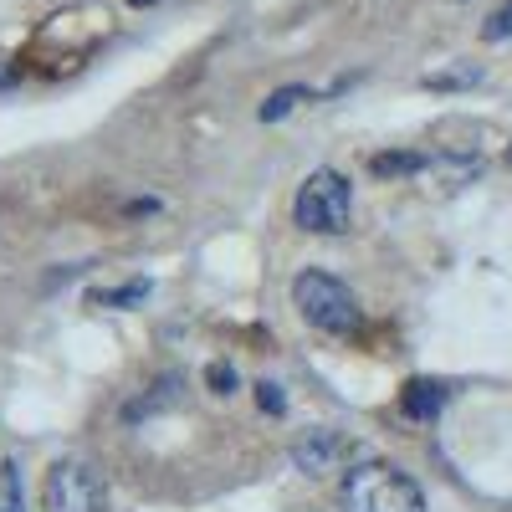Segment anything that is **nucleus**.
Wrapping results in <instances>:
<instances>
[{
	"label": "nucleus",
	"mask_w": 512,
	"mask_h": 512,
	"mask_svg": "<svg viewBox=\"0 0 512 512\" xmlns=\"http://www.w3.org/2000/svg\"><path fill=\"white\" fill-rule=\"evenodd\" d=\"M144 297H149V282H128L118 292H98V303L103 308H128V303H144Z\"/></svg>",
	"instance_id": "10"
},
{
	"label": "nucleus",
	"mask_w": 512,
	"mask_h": 512,
	"mask_svg": "<svg viewBox=\"0 0 512 512\" xmlns=\"http://www.w3.org/2000/svg\"><path fill=\"white\" fill-rule=\"evenodd\" d=\"M128 6H154V0H128Z\"/></svg>",
	"instance_id": "14"
},
{
	"label": "nucleus",
	"mask_w": 512,
	"mask_h": 512,
	"mask_svg": "<svg viewBox=\"0 0 512 512\" xmlns=\"http://www.w3.org/2000/svg\"><path fill=\"white\" fill-rule=\"evenodd\" d=\"M369 169H374V175H384V180H405V175L431 169V159H425V154H374Z\"/></svg>",
	"instance_id": "7"
},
{
	"label": "nucleus",
	"mask_w": 512,
	"mask_h": 512,
	"mask_svg": "<svg viewBox=\"0 0 512 512\" xmlns=\"http://www.w3.org/2000/svg\"><path fill=\"white\" fill-rule=\"evenodd\" d=\"M0 512H26V492H21V466L6 456L0 461Z\"/></svg>",
	"instance_id": "8"
},
{
	"label": "nucleus",
	"mask_w": 512,
	"mask_h": 512,
	"mask_svg": "<svg viewBox=\"0 0 512 512\" xmlns=\"http://www.w3.org/2000/svg\"><path fill=\"white\" fill-rule=\"evenodd\" d=\"M400 410H405L410 420H436V415L446 410V384H436V379H410L405 390H400Z\"/></svg>",
	"instance_id": "6"
},
{
	"label": "nucleus",
	"mask_w": 512,
	"mask_h": 512,
	"mask_svg": "<svg viewBox=\"0 0 512 512\" xmlns=\"http://www.w3.org/2000/svg\"><path fill=\"white\" fill-rule=\"evenodd\" d=\"M210 390L231 395V390H236V369H231V364H210Z\"/></svg>",
	"instance_id": "13"
},
{
	"label": "nucleus",
	"mask_w": 512,
	"mask_h": 512,
	"mask_svg": "<svg viewBox=\"0 0 512 512\" xmlns=\"http://www.w3.org/2000/svg\"><path fill=\"white\" fill-rule=\"evenodd\" d=\"M338 502H344V512H425V492L415 487V477H405L390 461L349 466Z\"/></svg>",
	"instance_id": "1"
},
{
	"label": "nucleus",
	"mask_w": 512,
	"mask_h": 512,
	"mask_svg": "<svg viewBox=\"0 0 512 512\" xmlns=\"http://www.w3.org/2000/svg\"><path fill=\"white\" fill-rule=\"evenodd\" d=\"M349 216H354V190L338 169H313L303 180L292 200V221L303 231H318V236H344L349 231Z\"/></svg>",
	"instance_id": "3"
},
{
	"label": "nucleus",
	"mask_w": 512,
	"mask_h": 512,
	"mask_svg": "<svg viewBox=\"0 0 512 512\" xmlns=\"http://www.w3.org/2000/svg\"><path fill=\"white\" fill-rule=\"evenodd\" d=\"M482 36H487V41H507V36H512V0H507V6H497V11L487 16Z\"/></svg>",
	"instance_id": "11"
},
{
	"label": "nucleus",
	"mask_w": 512,
	"mask_h": 512,
	"mask_svg": "<svg viewBox=\"0 0 512 512\" xmlns=\"http://www.w3.org/2000/svg\"><path fill=\"white\" fill-rule=\"evenodd\" d=\"M303 98H313L308 88H282V93H272L267 103H262V123H277V118H287L297 103H303Z\"/></svg>",
	"instance_id": "9"
},
{
	"label": "nucleus",
	"mask_w": 512,
	"mask_h": 512,
	"mask_svg": "<svg viewBox=\"0 0 512 512\" xmlns=\"http://www.w3.org/2000/svg\"><path fill=\"white\" fill-rule=\"evenodd\" d=\"M354 441L349 436H338V431H308L303 441L292 446V461H297V472H313V477H323V472H344V466L354 461Z\"/></svg>",
	"instance_id": "5"
},
{
	"label": "nucleus",
	"mask_w": 512,
	"mask_h": 512,
	"mask_svg": "<svg viewBox=\"0 0 512 512\" xmlns=\"http://www.w3.org/2000/svg\"><path fill=\"white\" fill-rule=\"evenodd\" d=\"M256 400H262V410H272V415H282V410H287L282 384H256Z\"/></svg>",
	"instance_id": "12"
},
{
	"label": "nucleus",
	"mask_w": 512,
	"mask_h": 512,
	"mask_svg": "<svg viewBox=\"0 0 512 512\" xmlns=\"http://www.w3.org/2000/svg\"><path fill=\"white\" fill-rule=\"evenodd\" d=\"M292 303L313 328L323 333H359L364 328V313H359V297L328 277V272H297L292 277Z\"/></svg>",
	"instance_id": "2"
},
{
	"label": "nucleus",
	"mask_w": 512,
	"mask_h": 512,
	"mask_svg": "<svg viewBox=\"0 0 512 512\" xmlns=\"http://www.w3.org/2000/svg\"><path fill=\"white\" fill-rule=\"evenodd\" d=\"M108 492L88 461H57L41 487V507L47 512H103Z\"/></svg>",
	"instance_id": "4"
}]
</instances>
